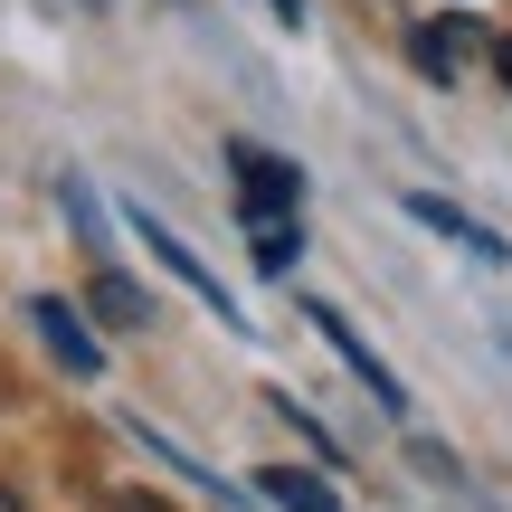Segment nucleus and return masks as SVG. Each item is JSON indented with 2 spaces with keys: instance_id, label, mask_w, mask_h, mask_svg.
I'll use <instances>...</instances> for the list:
<instances>
[{
  "instance_id": "obj_1",
  "label": "nucleus",
  "mask_w": 512,
  "mask_h": 512,
  "mask_svg": "<svg viewBox=\"0 0 512 512\" xmlns=\"http://www.w3.org/2000/svg\"><path fill=\"white\" fill-rule=\"evenodd\" d=\"M228 171H238L247 228H294V209H304V171L294 162H275V152H256V143H228Z\"/></svg>"
},
{
  "instance_id": "obj_2",
  "label": "nucleus",
  "mask_w": 512,
  "mask_h": 512,
  "mask_svg": "<svg viewBox=\"0 0 512 512\" xmlns=\"http://www.w3.org/2000/svg\"><path fill=\"white\" fill-rule=\"evenodd\" d=\"M304 323H313V332H323V342H332V351H342V361H351V370L370 380V399H380V408H408L399 370H389V361H380V351H370V342H361V332H351V323H342L332 304H304Z\"/></svg>"
},
{
  "instance_id": "obj_3",
  "label": "nucleus",
  "mask_w": 512,
  "mask_h": 512,
  "mask_svg": "<svg viewBox=\"0 0 512 512\" xmlns=\"http://www.w3.org/2000/svg\"><path fill=\"white\" fill-rule=\"evenodd\" d=\"M29 323L48 332V351H57V361H67V370H76V380H95V370H105V351H95L86 313H76L67 294H38V304H29Z\"/></svg>"
},
{
  "instance_id": "obj_4",
  "label": "nucleus",
  "mask_w": 512,
  "mask_h": 512,
  "mask_svg": "<svg viewBox=\"0 0 512 512\" xmlns=\"http://www.w3.org/2000/svg\"><path fill=\"white\" fill-rule=\"evenodd\" d=\"M133 228H143V247H152V256H162V266H171V275H181V285H190V294H200V304H209V313H219V323H238V304H228V294H219V275H209V266H200V256H190L181 238H171V228H162V219H143V209H133Z\"/></svg>"
},
{
  "instance_id": "obj_5",
  "label": "nucleus",
  "mask_w": 512,
  "mask_h": 512,
  "mask_svg": "<svg viewBox=\"0 0 512 512\" xmlns=\"http://www.w3.org/2000/svg\"><path fill=\"white\" fill-rule=\"evenodd\" d=\"M256 494L275 512H342V494H332L323 475H304V465H256Z\"/></svg>"
},
{
  "instance_id": "obj_6",
  "label": "nucleus",
  "mask_w": 512,
  "mask_h": 512,
  "mask_svg": "<svg viewBox=\"0 0 512 512\" xmlns=\"http://www.w3.org/2000/svg\"><path fill=\"white\" fill-rule=\"evenodd\" d=\"M465 48H475V19H465V10H446V19H427V29L408 38V57H418L427 76H456V67H465Z\"/></svg>"
},
{
  "instance_id": "obj_7",
  "label": "nucleus",
  "mask_w": 512,
  "mask_h": 512,
  "mask_svg": "<svg viewBox=\"0 0 512 512\" xmlns=\"http://www.w3.org/2000/svg\"><path fill=\"white\" fill-rule=\"evenodd\" d=\"M408 219H427V228H446V238H465V247H475V256H503L494 238H484V228L475 219H465V209H446V200H427V190H418V200H408Z\"/></svg>"
},
{
  "instance_id": "obj_8",
  "label": "nucleus",
  "mask_w": 512,
  "mask_h": 512,
  "mask_svg": "<svg viewBox=\"0 0 512 512\" xmlns=\"http://www.w3.org/2000/svg\"><path fill=\"white\" fill-rule=\"evenodd\" d=\"M247 247H256V266H266V275H285L294 256H304V228H247Z\"/></svg>"
},
{
  "instance_id": "obj_9",
  "label": "nucleus",
  "mask_w": 512,
  "mask_h": 512,
  "mask_svg": "<svg viewBox=\"0 0 512 512\" xmlns=\"http://www.w3.org/2000/svg\"><path fill=\"white\" fill-rule=\"evenodd\" d=\"M95 313H105V323H143V294H133L124 275H95Z\"/></svg>"
},
{
  "instance_id": "obj_10",
  "label": "nucleus",
  "mask_w": 512,
  "mask_h": 512,
  "mask_svg": "<svg viewBox=\"0 0 512 512\" xmlns=\"http://www.w3.org/2000/svg\"><path fill=\"white\" fill-rule=\"evenodd\" d=\"M95 512H171V503L152 494V484H105V494H95Z\"/></svg>"
},
{
  "instance_id": "obj_11",
  "label": "nucleus",
  "mask_w": 512,
  "mask_h": 512,
  "mask_svg": "<svg viewBox=\"0 0 512 512\" xmlns=\"http://www.w3.org/2000/svg\"><path fill=\"white\" fill-rule=\"evenodd\" d=\"M266 10H275V19H285V29H304V0H266Z\"/></svg>"
},
{
  "instance_id": "obj_12",
  "label": "nucleus",
  "mask_w": 512,
  "mask_h": 512,
  "mask_svg": "<svg viewBox=\"0 0 512 512\" xmlns=\"http://www.w3.org/2000/svg\"><path fill=\"white\" fill-rule=\"evenodd\" d=\"M494 67H503V86H512V38H503V48H494Z\"/></svg>"
},
{
  "instance_id": "obj_13",
  "label": "nucleus",
  "mask_w": 512,
  "mask_h": 512,
  "mask_svg": "<svg viewBox=\"0 0 512 512\" xmlns=\"http://www.w3.org/2000/svg\"><path fill=\"white\" fill-rule=\"evenodd\" d=\"M0 512H29V503H19V494H10V484H0Z\"/></svg>"
}]
</instances>
